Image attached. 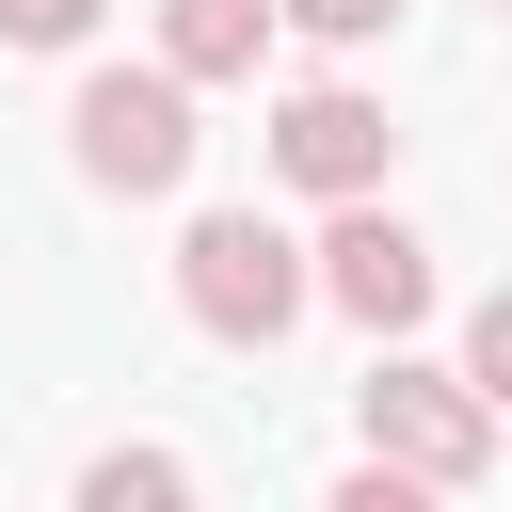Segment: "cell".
Wrapping results in <instances>:
<instances>
[{
  "label": "cell",
  "instance_id": "3",
  "mask_svg": "<svg viewBox=\"0 0 512 512\" xmlns=\"http://www.w3.org/2000/svg\"><path fill=\"white\" fill-rule=\"evenodd\" d=\"M352 464H400V480H432V496H480L496 480V416L448 384V352H368V384H352Z\"/></svg>",
  "mask_w": 512,
  "mask_h": 512
},
{
  "label": "cell",
  "instance_id": "7",
  "mask_svg": "<svg viewBox=\"0 0 512 512\" xmlns=\"http://www.w3.org/2000/svg\"><path fill=\"white\" fill-rule=\"evenodd\" d=\"M64 512H208V496H192V448L128 432V448H96V464H80V496H64Z\"/></svg>",
  "mask_w": 512,
  "mask_h": 512
},
{
  "label": "cell",
  "instance_id": "1",
  "mask_svg": "<svg viewBox=\"0 0 512 512\" xmlns=\"http://www.w3.org/2000/svg\"><path fill=\"white\" fill-rule=\"evenodd\" d=\"M192 80H160V64H80V96H64V160H80V192H112V208H160V192H192Z\"/></svg>",
  "mask_w": 512,
  "mask_h": 512
},
{
  "label": "cell",
  "instance_id": "6",
  "mask_svg": "<svg viewBox=\"0 0 512 512\" xmlns=\"http://www.w3.org/2000/svg\"><path fill=\"white\" fill-rule=\"evenodd\" d=\"M144 64L192 80V96H208V80H256V64H272V0H160V48H144Z\"/></svg>",
  "mask_w": 512,
  "mask_h": 512
},
{
  "label": "cell",
  "instance_id": "11",
  "mask_svg": "<svg viewBox=\"0 0 512 512\" xmlns=\"http://www.w3.org/2000/svg\"><path fill=\"white\" fill-rule=\"evenodd\" d=\"M320 512H448V496H432V480H400V464H352Z\"/></svg>",
  "mask_w": 512,
  "mask_h": 512
},
{
  "label": "cell",
  "instance_id": "2",
  "mask_svg": "<svg viewBox=\"0 0 512 512\" xmlns=\"http://www.w3.org/2000/svg\"><path fill=\"white\" fill-rule=\"evenodd\" d=\"M176 304H192V336L272 352V336L304 320V240H288L272 208H192V224H176Z\"/></svg>",
  "mask_w": 512,
  "mask_h": 512
},
{
  "label": "cell",
  "instance_id": "10",
  "mask_svg": "<svg viewBox=\"0 0 512 512\" xmlns=\"http://www.w3.org/2000/svg\"><path fill=\"white\" fill-rule=\"evenodd\" d=\"M272 32H304V48H384L400 0H272Z\"/></svg>",
  "mask_w": 512,
  "mask_h": 512
},
{
  "label": "cell",
  "instance_id": "4",
  "mask_svg": "<svg viewBox=\"0 0 512 512\" xmlns=\"http://www.w3.org/2000/svg\"><path fill=\"white\" fill-rule=\"evenodd\" d=\"M304 304H336L368 352H400V336L448 304V256H432V240L368 192V208H320V240H304Z\"/></svg>",
  "mask_w": 512,
  "mask_h": 512
},
{
  "label": "cell",
  "instance_id": "8",
  "mask_svg": "<svg viewBox=\"0 0 512 512\" xmlns=\"http://www.w3.org/2000/svg\"><path fill=\"white\" fill-rule=\"evenodd\" d=\"M448 384H464L480 416H512V288H480V304H464V336H448Z\"/></svg>",
  "mask_w": 512,
  "mask_h": 512
},
{
  "label": "cell",
  "instance_id": "5",
  "mask_svg": "<svg viewBox=\"0 0 512 512\" xmlns=\"http://www.w3.org/2000/svg\"><path fill=\"white\" fill-rule=\"evenodd\" d=\"M272 176H288L304 208H368V192L400 176L384 96H368V80H288V96H272Z\"/></svg>",
  "mask_w": 512,
  "mask_h": 512
},
{
  "label": "cell",
  "instance_id": "9",
  "mask_svg": "<svg viewBox=\"0 0 512 512\" xmlns=\"http://www.w3.org/2000/svg\"><path fill=\"white\" fill-rule=\"evenodd\" d=\"M96 16H112V0H0V48H48V64H80V48H96Z\"/></svg>",
  "mask_w": 512,
  "mask_h": 512
}]
</instances>
